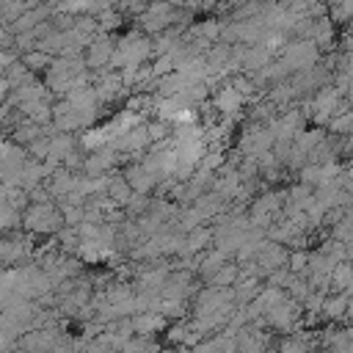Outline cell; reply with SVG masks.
I'll list each match as a JSON object with an SVG mask.
<instances>
[{"mask_svg":"<svg viewBox=\"0 0 353 353\" xmlns=\"http://www.w3.org/2000/svg\"><path fill=\"white\" fill-rule=\"evenodd\" d=\"M22 229L28 234H58L63 229V218L58 212V204H30L22 212Z\"/></svg>","mask_w":353,"mask_h":353,"instance_id":"cell-1","label":"cell"},{"mask_svg":"<svg viewBox=\"0 0 353 353\" xmlns=\"http://www.w3.org/2000/svg\"><path fill=\"white\" fill-rule=\"evenodd\" d=\"M317 61H320V50H317V44H314L312 39L292 41V44H287L284 52H281V63L287 66V72H298V74L314 69Z\"/></svg>","mask_w":353,"mask_h":353,"instance_id":"cell-2","label":"cell"},{"mask_svg":"<svg viewBox=\"0 0 353 353\" xmlns=\"http://www.w3.org/2000/svg\"><path fill=\"white\" fill-rule=\"evenodd\" d=\"M176 14H179V8L168 6V3H154V6H146V11L138 17V22H141V30H143L146 36H149V33L160 36V33H165L168 28H174L171 22L176 19Z\"/></svg>","mask_w":353,"mask_h":353,"instance_id":"cell-3","label":"cell"},{"mask_svg":"<svg viewBox=\"0 0 353 353\" xmlns=\"http://www.w3.org/2000/svg\"><path fill=\"white\" fill-rule=\"evenodd\" d=\"M33 251H36V245H33L30 234H19V232L0 234V265H17L25 256H30Z\"/></svg>","mask_w":353,"mask_h":353,"instance_id":"cell-4","label":"cell"},{"mask_svg":"<svg viewBox=\"0 0 353 353\" xmlns=\"http://www.w3.org/2000/svg\"><path fill=\"white\" fill-rule=\"evenodd\" d=\"M113 52H116V41H113V36L110 33H97L94 39H91V44H88V50H85V69H97V72H105L108 66H110V58H113Z\"/></svg>","mask_w":353,"mask_h":353,"instance_id":"cell-5","label":"cell"},{"mask_svg":"<svg viewBox=\"0 0 353 353\" xmlns=\"http://www.w3.org/2000/svg\"><path fill=\"white\" fill-rule=\"evenodd\" d=\"M256 276L262 279H268L273 270H279V268H287V262H290V251H287V245H281V243H270V240H265V245H262V251L256 254Z\"/></svg>","mask_w":353,"mask_h":353,"instance_id":"cell-6","label":"cell"},{"mask_svg":"<svg viewBox=\"0 0 353 353\" xmlns=\"http://www.w3.org/2000/svg\"><path fill=\"white\" fill-rule=\"evenodd\" d=\"M298 317H301V303L287 295V301H281L279 306H273L262 320H256V325H265L268 323V325H273L279 331H290L298 323Z\"/></svg>","mask_w":353,"mask_h":353,"instance_id":"cell-7","label":"cell"},{"mask_svg":"<svg viewBox=\"0 0 353 353\" xmlns=\"http://www.w3.org/2000/svg\"><path fill=\"white\" fill-rule=\"evenodd\" d=\"M243 102H245V97H243L232 83H226V85H221V88L212 91V108H215L223 119H232V116L243 108Z\"/></svg>","mask_w":353,"mask_h":353,"instance_id":"cell-8","label":"cell"},{"mask_svg":"<svg viewBox=\"0 0 353 353\" xmlns=\"http://www.w3.org/2000/svg\"><path fill=\"white\" fill-rule=\"evenodd\" d=\"M83 121H80V113L66 102V99H55L52 102V130L55 132H63V135H72L74 130H80Z\"/></svg>","mask_w":353,"mask_h":353,"instance_id":"cell-9","label":"cell"},{"mask_svg":"<svg viewBox=\"0 0 353 353\" xmlns=\"http://www.w3.org/2000/svg\"><path fill=\"white\" fill-rule=\"evenodd\" d=\"M94 91L99 97V105L102 102H113L121 91H124V83H121V74L113 72V69H105L97 74V83H94Z\"/></svg>","mask_w":353,"mask_h":353,"instance_id":"cell-10","label":"cell"},{"mask_svg":"<svg viewBox=\"0 0 353 353\" xmlns=\"http://www.w3.org/2000/svg\"><path fill=\"white\" fill-rule=\"evenodd\" d=\"M124 179L130 182V188H132V193H141V196H149L154 188H157V179L146 171V165L141 163V160H135L132 165H127V171H124Z\"/></svg>","mask_w":353,"mask_h":353,"instance_id":"cell-11","label":"cell"},{"mask_svg":"<svg viewBox=\"0 0 353 353\" xmlns=\"http://www.w3.org/2000/svg\"><path fill=\"white\" fill-rule=\"evenodd\" d=\"M119 210H127V204L132 201V188H130V182L124 179V174H110V179H108V193H105Z\"/></svg>","mask_w":353,"mask_h":353,"instance_id":"cell-12","label":"cell"},{"mask_svg":"<svg viewBox=\"0 0 353 353\" xmlns=\"http://www.w3.org/2000/svg\"><path fill=\"white\" fill-rule=\"evenodd\" d=\"M163 328H168V320L160 312H143V314L132 317V334L135 336H152L154 331H163Z\"/></svg>","mask_w":353,"mask_h":353,"instance_id":"cell-13","label":"cell"},{"mask_svg":"<svg viewBox=\"0 0 353 353\" xmlns=\"http://www.w3.org/2000/svg\"><path fill=\"white\" fill-rule=\"evenodd\" d=\"M17 110L22 113V119H28V121H33L39 127L52 124V102H44V99L41 102H22Z\"/></svg>","mask_w":353,"mask_h":353,"instance_id":"cell-14","label":"cell"},{"mask_svg":"<svg viewBox=\"0 0 353 353\" xmlns=\"http://www.w3.org/2000/svg\"><path fill=\"white\" fill-rule=\"evenodd\" d=\"M44 135H47V132H44V127H39V124H33V121L22 119V121L11 130V138H8V141H14L17 146L28 149L33 141H39V138H44Z\"/></svg>","mask_w":353,"mask_h":353,"instance_id":"cell-15","label":"cell"},{"mask_svg":"<svg viewBox=\"0 0 353 353\" xmlns=\"http://www.w3.org/2000/svg\"><path fill=\"white\" fill-rule=\"evenodd\" d=\"M223 207H226V201H223L215 190H210V193H204V196H199V199L193 201V210H196L204 221H210V218H221Z\"/></svg>","mask_w":353,"mask_h":353,"instance_id":"cell-16","label":"cell"},{"mask_svg":"<svg viewBox=\"0 0 353 353\" xmlns=\"http://www.w3.org/2000/svg\"><path fill=\"white\" fill-rule=\"evenodd\" d=\"M212 243V226H199L190 234H185V254L182 256H196L204 254V248Z\"/></svg>","mask_w":353,"mask_h":353,"instance_id":"cell-17","label":"cell"},{"mask_svg":"<svg viewBox=\"0 0 353 353\" xmlns=\"http://www.w3.org/2000/svg\"><path fill=\"white\" fill-rule=\"evenodd\" d=\"M226 259H229V256H223V254H221V251H215V248H210V251L199 254V259H196V262H199V265H196V268H199V276H204V279L210 281V279H212V276L226 265Z\"/></svg>","mask_w":353,"mask_h":353,"instance_id":"cell-18","label":"cell"},{"mask_svg":"<svg viewBox=\"0 0 353 353\" xmlns=\"http://www.w3.org/2000/svg\"><path fill=\"white\" fill-rule=\"evenodd\" d=\"M270 52L262 47V44H256V47H248L245 50V61H243V69L248 72V74H259L262 69H268L270 66Z\"/></svg>","mask_w":353,"mask_h":353,"instance_id":"cell-19","label":"cell"},{"mask_svg":"<svg viewBox=\"0 0 353 353\" xmlns=\"http://www.w3.org/2000/svg\"><path fill=\"white\" fill-rule=\"evenodd\" d=\"M74 149H77V141H74L72 135H63V132L50 135V157H52V160H58L61 165H63V160H66Z\"/></svg>","mask_w":353,"mask_h":353,"instance_id":"cell-20","label":"cell"},{"mask_svg":"<svg viewBox=\"0 0 353 353\" xmlns=\"http://www.w3.org/2000/svg\"><path fill=\"white\" fill-rule=\"evenodd\" d=\"M325 143V132L323 130H303L295 141H292V146H295V152H301L303 157H309L317 146H323Z\"/></svg>","mask_w":353,"mask_h":353,"instance_id":"cell-21","label":"cell"},{"mask_svg":"<svg viewBox=\"0 0 353 353\" xmlns=\"http://www.w3.org/2000/svg\"><path fill=\"white\" fill-rule=\"evenodd\" d=\"M243 279V273H240V265H232V262H226L212 279H210V287H218V290H232L237 281Z\"/></svg>","mask_w":353,"mask_h":353,"instance_id":"cell-22","label":"cell"},{"mask_svg":"<svg viewBox=\"0 0 353 353\" xmlns=\"http://www.w3.org/2000/svg\"><path fill=\"white\" fill-rule=\"evenodd\" d=\"M132 298H135L132 284H113V287L105 290V301H108L110 306H121V303H127V301H132Z\"/></svg>","mask_w":353,"mask_h":353,"instance_id":"cell-23","label":"cell"},{"mask_svg":"<svg viewBox=\"0 0 353 353\" xmlns=\"http://www.w3.org/2000/svg\"><path fill=\"white\" fill-rule=\"evenodd\" d=\"M19 61L30 69V72H47L50 69V63H52V55H47V52H41V50H33V52H25V55H19Z\"/></svg>","mask_w":353,"mask_h":353,"instance_id":"cell-24","label":"cell"},{"mask_svg":"<svg viewBox=\"0 0 353 353\" xmlns=\"http://www.w3.org/2000/svg\"><path fill=\"white\" fill-rule=\"evenodd\" d=\"M121 22H124V17H121V11H119L116 6L105 8V11L97 17V25H99V30H102V33H110V30H116Z\"/></svg>","mask_w":353,"mask_h":353,"instance_id":"cell-25","label":"cell"},{"mask_svg":"<svg viewBox=\"0 0 353 353\" xmlns=\"http://www.w3.org/2000/svg\"><path fill=\"white\" fill-rule=\"evenodd\" d=\"M30 74H33V72H30V69H28L22 61H14V63L6 69V74H3V77L8 80V85H11V91H14V88H17V85H22V83H25Z\"/></svg>","mask_w":353,"mask_h":353,"instance_id":"cell-26","label":"cell"},{"mask_svg":"<svg viewBox=\"0 0 353 353\" xmlns=\"http://www.w3.org/2000/svg\"><path fill=\"white\" fill-rule=\"evenodd\" d=\"M58 212L63 218V226H72V229H77L85 218V207H74V204H58Z\"/></svg>","mask_w":353,"mask_h":353,"instance_id":"cell-27","label":"cell"},{"mask_svg":"<svg viewBox=\"0 0 353 353\" xmlns=\"http://www.w3.org/2000/svg\"><path fill=\"white\" fill-rule=\"evenodd\" d=\"M347 309H350V301L345 298V292H342V295H336V298H328V301L323 303V312H325V317H331V320L345 317V314H347Z\"/></svg>","mask_w":353,"mask_h":353,"instance_id":"cell-28","label":"cell"},{"mask_svg":"<svg viewBox=\"0 0 353 353\" xmlns=\"http://www.w3.org/2000/svg\"><path fill=\"white\" fill-rule=\"evenodd\" d=\"M119 353H160L157 342H152L149 336H132Z\"/></svg>","mask_w":353,"mask_h":353,"instance_id":"cell-29","label":"cell"},{"mask_svg":"<svg viewBox=\"0 0 353 353\" xmlns=\"http://www.w3.org/2000/svg\"><path fill=\"white\" fill-rule=\"evenodd\" d=\"M331 284L334 287H350L353 284V265H347V262H339L336 268H334V276H331Z\"/></svg>","mask_w":353,"mask_h":353,"instance_id":"cell-30","label":"cell"},{"mask_svg":"<svg viewBox=\"0 0 353 353\" xmlns=\"http://www.w3.org/2000/svg\"><path fill=\"white\" fill-rule=\"evenodd\" d=\"M165 336L168 342L174 345H188V336H190V323H174L165 328Z\"/></svg>","mask_w":353,"mask_h":353,"instance_id":"cell-31","label":"cell"},{"mask_svg":"<svg viewBox=\"0 0 353 353\" xmlns=\"http://www.w3.org/2000/svg\"><path fill=\"white\" fill-rule=\"evenodd\" d=\"M287 268H290V273L303 276V273L309 270V254H306V251H290V262H287Z\"/></svg>","mask_w":353,"mask_h":353,"instance_id":"cell-32","label":"cell"},{"mask_svg":"<svg viewBox=\"0 0 353 353\" xmlns=\"http://www.w3.org/2000/svg\"><path fill=\"white\" fill-rule=\"evenodd\" d=\"M157 312H160L165 320H171V317L182 320V317H185V301H160Z\"/></svg>","mask_w":353,"mask_h":353,"instance_id":"cell-33","label":"cell"},{"mask_svg":"<svg viewBox=\"0 0 353 353\" xmlns=\"http://www.w3.org/2000/svg\"><path fill=\"white\" fill-rule=\"evenodd\" d=\"M328 124H331V132H353V110H342Z\"/></svg>","mask_w":353,"mask_h":353,"instance_id":"cell-34","label":"cell"},{"mask_svg":"<svg viewBox=\"0 0 353 353\" xmlns=\"http://www.w3.org/2000/svg\"><path fill=\"white\" fill-rule=\"evenodd\" d=\"M306 350H309V345H306L301 336H290V339H284L281 347H279V353H306Z\"/></svg>","mask_w":353,"mask_h":353,"instance_id":"cell-35","label":"cell"},{"mask_svg":"<svg viewBox=\"0 0 353 353\" xmlns=\"http://www.w3.org/2000/svg\"><path fill=\"white\" fill-rule=\"evenodd\" d=\"M193 353H223V347H221V339L218 336H210V339H201L193 347Z\"/></svg>","mask_w":353,"mask_h":353,"instance_id":"cell-36","label":"cell"},{"mask_svg":"<svg viewBox=\"0 0 353 353\" xmlns=\"http://www.w3.org/2000/svg\"><path fill=\"white\" fill-rule=\"evenodd\" d=\"M14 61H19L17 50H0V77L6 74V69H8V66H11Z\"/></svg>","mask_w":353,"mask_h":353,"instance_id":"cell-37","label":"cell"},{"mask_svg":"<svg viewBox=\"0 0 353 353\" xmlns=\"http://www.w3.org/2000/svg\"><path fill=\"white\" fill-rule=\"evenodd\" d=\"M350 14H353V3H342V6H334V8H331V17H336V19H342V22H345Z\"/></svg>","mask_w":353,"mask_h":353,"instance_id":"cell-38","label":"cell"},{"mask_svg":"<svg viewBox=\"0 0 353 353\" xmlns=\"http://www.w3.org/2000/svg\"><path fill=\"white\" fill-rule=\"evenodd\" d=\"M8 97H11V85H8L6 77H0V108L8 102Z\"/></svg>","mask_w":353,"mask_h":353,"instance_id":"cell-39","label":"cell"},{"mask_svg":"<svg viewBox=\"0 0 353 353\" xmlns=\"http://www.w3.org/2000/svg\"><path fill=\"white\" fill-rule=\"evenodd\" d=\"M83 353H113V350H110V347H102V345H97V342H91V345H85Z\"/></svg>","mask_w":353,"mask_h":353,"instance_id":"cell-40","label":"cell"},{"mask_svg":"<svg viewBox=\"0 0 353 353\" xmlns=\"http://www.w3.org/2000/svg\"><path fill=\"white\" fill-rule=\"evenodd\" d=\"M342 182H345V190L353 196V168L350 171H345V176H342Z\"/></svg>","mask_w":353,"mask_h":353,"instance_id":"cell-41","label":"cell"},{"mask_svg":"<svg viewBox=\"0 0 353 353\" xmlns=\"http://www.w3.org/2000/svg\"><path fill=\"white\" fill-rule=\"evenodd\" d=\"M3 28H8V25H6V19H3V14H0V30H3Z\"/></svg>","mask_w":353,"mask_h":353,"instance_id":"cell-42","label":"cell"}]
</instances>
